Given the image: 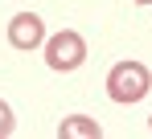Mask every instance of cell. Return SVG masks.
<instances>
[{
	"label": "cell",
	"mask_w": 152,
	"mask_h": 139,
	"mask_svg": "<svg viewBox=\"0 0 152 139\" xmlns=\"http://www.w3.org/2000/svg\"><path fill=\"white\" fill-rule=\"evenodd\" d=\"M148 90H152V74H148L144 62H115V66H111V74H107V94H111V102L132 106V102H140Z\"/></svg>",
	"instance_id": "1"
},
{
	"label": "cell",
	"mask_w": 152,
	"mask_h": 139,
	"mask_svg": "<svg viewBox=\"0 0 152 139\" xmlns=\"http://www.w3.org/2000/svg\"><path fill=\"white\" fill-rule=\"evenodd\" d=\"M86 62V41H82V33L74 29H62V33H53L45 37V66L58 70V74H70Z\"/></svg>",
	"instance_id": "2"
},
{
	"label": "cell",
	"mask_w": 152,
	"mask_h": 139,
	"mask_svg": "<svg viewBox=\"0 0 152 139\" xmlns=\"http://www.w3.org/2000/svg\"><path fill=\"white\" fill-rule=\"evenodd\" d=\"M8 45L21 49V53L45 45V21H41L37 12H17V17L8 21Z\"/></svg>",
	"instance_id": "3"
},
{
	"label": "cell",
	"mask_w": 152,
	"mask_h": 139,
	"mask_svg": "<svg viewBox=\"0 0 152 139\" xmlns=\"http://www.w3.org/2000/svg\"><path fill=\"white\" fill-rule=\"evenodd\" d=\"M99 135H103V127L91 115H70L58 123V139H99Z\"/></svg>",
	"instance_id": "4"
},
{
	"label": "cell",
	"mask_w": 152,
	"mask_h": 139,
	"mask_svg": "<svg viewBox=\"0 0 152 139\" xmlns=\"http://www.w3.org/2000/svg\"><path fill=\"white\" fill-rule=\"evenodd\" d=\"M12 131H17V119H12V106H8V102L0 98V139H8Z\"/></svg>",
	"instance_id": "5"
},
{
	"label": "cell",
	"mask_w": 152,
	"mask_h": 139,
	"mask_svg": "<svg viewBox=\"0 0 152 139\" xmlns=\"http://www.w3.org/2000/svg\"><path fill=\"white\" fill-rule=\"evenodd\" d=\"M136 4H152V0H136Z\"/></svg>",
	"instance_id": "6"
},
{
	"label": "cell",
	"mask_w": 152,
	"mask_h": 139,
	"mask_svg": "<svg viewBox=\"0 0 152 139\" xmlns=\"http://www.w3.org/2000/svg\"><path fill=\"white\" fill-rule=\"evenodd\" d=\"M148 131H152V115H148Z\"/></svg>",
	"instance_id": "7"
}]
</instances>
